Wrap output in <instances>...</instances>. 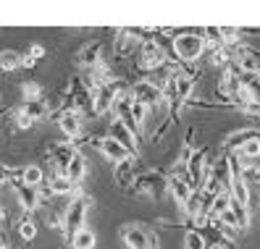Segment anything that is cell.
I'll return each mask as SVG.
<instances>
[{
    "label": "cell",
    "mask_w": 260,
    "mask_h": 249,
    "mask_svg": "<svg viewBox=\"0 0 260 249\" xmlns=\"http://www.w3.org/2000/svg\"><path fill=\"white\" fill-rule=\"evenodd\" d=\"M208 147L203 145V147H197L194 152H192V158H189V163H187V179H189V186H192V192H200V186H203V181H205V176H208Z\"/></svg>",
    "instance_id": "cell-7"
},
{
    "label": "cell",
    "mask_w": 260,
    "mask_h": 249,
    "mask_svg": "<svg viewBox=\"0 0 260 249\" xmlns=\"http://www.w3.org/2000/svg\"><path fill=\"white\" fill-rule=\"evenodd\" d=\"M208 173L216 179L223 189H229V184H232V168H229V155H221L218 160H210L208 163Z\"/></svg>",
    "instance_id": "cell-18"
},
{
    "label": "cell",
    "mask_w": 260,
    "mask_h": 249,
    "mask_svg": "<svg viewBox=\"0 0 260 249\" xmlns=\"http://www.w3.org/2000/svg\"><path fill=\"white\" fill-rule=\"evenodd\" d=\"M184 249H208L203 233H200V228H197V226H192V228L184 231Z\"/></svg>",
    "instance_id": "cell-26"
},
{
    "label": "cell",
    "mask_w": 260,
    "mask_h": 249,
    "mask_svg": "<svg viewBox=\"0 0 260 249\" xmlns=\"http://www.w3.org/2000/svg\"><path fill=\"white\" fill-rule=\"evenodd\" d=\"M69 239H71V246H74V249H95V246H98V233L89 228V226L74 231Z\"/></svg>",
    "instance_id": "cell-22"
},
{
    "label": "cell",
    "mask_w": 260,
    "mask_h": 249,
    "mask_svg": "<svg viewBox=\"0 0 260 249\" xmlns=\"http://www.w3.org/2000/svg\"><path fill=\"white\" fill-rule=\"evenodd\" d=\"M48 189H50V194H53V199H71V197H76L79 192V186H74L66 176H58V173H53L50 179H48Z\"/></svg>",
    "instance_id": "cell-16"
},
{
    "label": "cell",
    "mask_w": 260,
    "mask_h": 249,
    "mask_svg": "<svg viewBox=\"0 0 260 249\" xmlns=\"http://www.w3.org/2000/svg\"><path fill=\"white\" fill-rule=\"evenodd\" d=\"M234 155H239V158H250V160H260V136L250 139V142L244 145L239 152H234Z\"/></svg>",
    "instance_id": "cell-28"
},
{
    "label": "cell",
    "mask_w": 260,
    "mask_h": 249,
    "mask_svg": "<svg viewBox=\"0 0 260 249\" xmlns=\"http://www.w3.org/2000/svg\"><path fill=\"white\" fill-rule=\"evenodd\" d=\"M121 87H126V84H121L118 79L111 82V84H103L92 92V116H108L111 113V108L118 97V92Z\"/></svg>",
    "instance_id": "cell-6"
},
{
    "label": "cell",
    "mask_w": 260,
    "mask_h": 249,
    "mask_svg": "<svg viewBox=\"0 0 260 249\" xmlns=\"http://www.w3.org/2000/svg\"><path fill=\"white\" fill-rule=\"evenodd\" d=\"M21 97H24V102L42 100V84H40V82H35V79L21 82Z\"/></svg>",
    "instance_id": "cell-25"
},
{
    "label": "cell",
    "mask_w": 260,
    "mask_h": 249,
    "mask_svg": "<svg viewBox=\"0 0 260 249\" xmlns=\"http://www.w3.org/2000/svg\"><path fill=\"white\" fill-rule=\"evenodd\" d=\"M89 205H92V197H87V194H76L69 199V205H66V212H63V231L71 233L74 231H79L87 226V212H89Z\"/></svg>",
    "instance_id": "cell-2"
},
{
    "label": "cell",
    "mask_w": 260,
    "mask_h": 249,
    "mask_svg": "<svg viewBox=\"0 0 260 249\" xmlns=\"http://www.w3.org/2000/svg\"><path fill=\"white\" fill-rule=\"evenodd\" d=\"M87 173H89V165H87V158L76 150V155L71 158V163H69V168H66V179L74 184V186H79L84 179H87Z\"/></svg>",
    "instance_id": "cell-17"
},
{
    "label": "cell",
    "mask_w": 260,
    "mask_h": 249,
    "mask_svg": "<svg viewBox=\"0 0 260 249\" xmlns=\"http://www.w3.org/2000/svg\"><path fill=\"white\" fill-rule=\"evenodd\" d=\"M134 194H147L152 199H163L166 194V173L163 170H147V173H140L132 186Z\"/></svg>",
    "instance_id": "cell-4"
},
{
    "label": "cell",
    "mask_w": 260,
    "mask_h": 249,
    "mask_svg": "<svg viewBox=\"0 0 260 249\" xmlns=\"http://www.w3.org/2000/svg\"><path fill=\"white\" fill-rule=\"evenodd\" d=\"M19 236H21V241H35L37 239V223H35V218L32 215H21V221H19Z\"/></svg>",
    "instance_id": "cell-23"
},
{
    "label": "cell",
    "mask_w": 260,
    "mask_h": 249,
    "mask_svg": "<svg viewBox=\"0 0 260 249\" xmlns=\"http://www.w3.org/2000/svg\"><path fill=\"white\" fill-rule=\"evenodd\" d=\"M171 50H174V60L179 66H194L197 60L205 55V40L200 34V29H187L174 37L171 42Z\"/></svg>",
    "instance_id": "cell-1"
},
{
    "label": "cell",
    "mask_w": 260,
    "mask_h": 249,
    "mask_svg": "<svg viewBox=\"0 0 260 249\" xmlns=\"http://www.w3.org/2000/svg\"><path fill=\"white\" fill-rule=\"evenodd\" d=\"M58 126H60V131H63L66 142L74 145L76 139L82 136V131H84V121H82V116L76 111H60L58 113Z\"/></svg>",
    "instance_id": "cell-13"
},
{
    "label": "cell",
    "mask_w": 260,
    "mask_h": 249,
    "mask_svg": "<svg viewBox=\"0 0 260 249\" xmlns=\"http://www.w3.org/2000/svg\"><path fill=\"white\" fill-rule=\"evenodd\" d=\"M16 68H21V53L0 50V71H16Z\"/></svg>",
    "instance_id": "cell-24"
},
{
    "label": "cell",
    "mask_w": 260,
    "mask_h": 249,
    "mask_svg": "<svg viewBox=\"0 0 260 249\" xmlns=\"http://www.w3.org/2000/svg\"><path fill=\"white\" fill-rule=\"evenodd\" d=\"M105 134H108L111 139H116V142L129 152V158H137V155H140V150H142V139L137 136L134 131H129L121 121L111 118V121H108V131H105Z\"/></svg>",
    "instance_id": "cell-5"
},
{
    "label": "cell",
    "mask_w": 260,
    "mask_h": 249,
    "mask_svg": "<svg viewBox=\"0 0 260 249\" xmlns=\"http://www.w3.org/2000/svg\"><path fill=\"white\" fill-rule=\"evenodd\" d=\"M129 89H132V97H134V102L145 105L147 111H158V108L163 105V92H160L158 87H152L147 79H140V82L129 84Z\"/></svg>",
    "instance_id": "cell-8"
},
{
    "label": "cell",
    "mask_w": 260,
    "mask_h": 249,
    "mask_svg": "<svg viewBox=\"0 0 260 249\" xmlns=\"http://www.w3.org/2000/svg\"><path fill=\"white\" fill-rule=\"evenodd\" d=\"M13 123H16V129H32V126H35V121L29 118V116H24L19 108L13 111Z\"/></svg>",
    "instance_id": "cell-29"
},
{
    "label": "cell",
    "mask_w": 260,
    "mask_h": 249,
    "mask_svg": "<svg viewBox=\"0 0 260 249\" xmlns=\"http://www.w3.org/2000/svg\"><path fill=\"white\" fill-rule=\"evenodd\" d=\"M257 202H260V197H257Z\"/></svg>",
    "instance_id": "cell-32"
},
{
    "label": "cell",
    "mask_w": 260,
    "mask_h": 249,
    "mask_svg": "<svg viewBox=\"0 0 260 249\" xmlns=\"http://www.w3.org/2000/svg\"><path fill=\"white\" fill-rule=\"evenodd\" d=\"M11 189H13V194H16V199H19V207L26 212V215H32L37 207H42V199H40V192L37 189H32V186H26V184H21V179L16 176V179H11Z\"/></svg>",
    "instance_id": "cell-10"
},
{
    "label": "cell",
    "mask_w": 260,
    "mask_h": 249,
    "mask_svg": "<svg viewBox=\"0 0 260 249\" xmlns=\"http://www.w3.org/2000/svg\"><path fill=\"white\" fill-rule=\"evenodd\" d=\"M92 147L103 155V160H108L111 165H116V163H124V160H134V158H129V152L121 147L116 139H111L108 134H103V136H92Z\"/></svg>",
    "instance_id": "cell-9"
},
{
    "label": "cell",
    "mask_w": 260,
    "mask_h": 249,
    "mask_svg": "<svg viewBox=\"0 0 260 249\" xmlns=\"http://www.w3.org/2000/svg\"><path fill=\"white\" fill-rule=\"evenodd\" d=\"M0 249H11V241H8V233L0 231Z\"/></svg>",
    "instance_id": "cell-30"
},
{
    "label": "cell",
    "mask_w": 260,
    "mask_h": 249,
    "mask_svg": "<svg viewBox=\"0 0 260 249\" xmlns=\"http://www.w3.org/2000/svg\"><path fill=\"white\" fill-rule=\"evenodd\" d=\"M76 155V145L71 142H58L48 150V160H50V168H53V173L58 176H66V168L71 163V158Z\"/></svg>",
    "instance_id": "cell-11"
},
{
    "label": "cell",
    "mask_w": 260,
    "mask_h": 249,
    "mask_svg": "<svg viewBox=\"0 0 260 249\" xmlns=\"http://www.w3.org/2000/svg\"><path fill=\"white\" fill-rule=\"evenodd\" d=\"M19 179H21V184L32 186V189H40V186H42L45 181H48V179H45V168H42V165H37V163L24 165V168H21V173H19Z\"/></svg>",
    "instance_id": "cell-19"
},
{
    "label": "cell",
    "mask_w": 260,
    "mask_h": 249,
    "mask_svg": "<svg viewBox=\"0 0 260 249\" xmlns=\"http://www.w3.org/2000/svg\"><path fill=\"white\" fill-rule=\"evenodd\" d=\"M137 168H134V160H124V163H116L113 165V181L121 192H132V186L137 181Z\"/></svg>",
    "instance_id": "cell-14"
},
{
    "label": "cell",
    "mask_w": 260,
    "mask_h": 249,
    "mask_svg": "<svg viewBox=\"0 0 260 249\" xmlns=\"http://www.w3.org/2000/svg\"><path fill=\"white\" fill-rule=\"evenodd\" d=\"M3 218H6V212H3V210H0V221H3Z\"/></svg>",
    "instance_id": "cell-31"
},
{
    "label": "cell",
    "mask_w": 260,
    "mask_h": 249,
    "mask_svg": "<svg viewBox=\"0 0 260 249\" xmlns=\"http://www.w3.org/2000/svg\"><path fill=\"white\" fill-rule=\"evenodd\" d=\"M0 210H3V207H0Z\"/></svg>",
    "instance_id": "cell-33"
},
{
    "label": "cell",
    "mask_w": 260,
    "mask_h": 249,
    "mask_svg": "<svg viewBox=\"0 0 260 249\" xmlns=\"http://www.w3.org/2000/svg\"><path fill=\"white\" fill-rule=\"evenodd\" d=\"M19 111H21L24 116H29L35 123L50 118V108H48V100H45V97H42V100H32V102H21Z\"/></svg>",
    "instance_id": "cell-21"
},
{
    "label": "cell",
    "mask_w": 260,
    "mask_h": 249,
    "mask_svg": "<svg viewBox=\"0 0 260 249\" xmlns=\"http://www.w3.org/2000/svg\"><path fill=\"white\" fill-rule=\"evenodd\" d=\"M257 136H260V131L252 129V126H247V129H237V131H232V134L223 139V147H226L229 155H234V152H239L244 145H247L250 139H257Z\"/></svg>",
    "instance_id": "cell-15"
},
{
    "label": "cell",
    "mask_w": 260,
    "mask_h": 249,
    "mask_svg": "<svg viewBox=\"0 0 260 249\" xmlns=\"http://www.w3.org/2000/svg\"><path fill=\"white\" fill-rule=\"evenodd\" d=\"M226 194H229V199H232V202H239V205H247V207H250V202H252V189L242 179H232Z\"/></svg>",
    "instance_id": "cell-20"
},
{
    "label": "cell",
    "mask_w": 260,
    "mask_h": 249,
    "mask_svg": "<svg viewBox=\"0 0 260 249\" xmlns=\"http://www.w3.org/2000/svg\"><path fill=\"white\" fill-rule=\"evenodd\" d=\"M121 241L126 244V249H158V236L152 228H145L140 223L121 226Z\"/></svg>",
    "instance_id": "cell-3"
},
{
    "label": "cell",
    "mask_w": 260,
    "mask_h": 249,
    "mask_svg": "<svg viewBox=\"0 0 260 249\" xmlns=\"http://www.w3.org/2000/svg\"><path fill=\"white\" fill-rule=\"evenodd\" d=\"M229 205H232V199H229V194L223 192V194H218L216 199H213V207H210V218H221L226 210H229ZM208 218V221H210Z\"/></svg>",
    "instance_id": "cell-27"
},
{
    "label": "cell",
    "mask_w": 260,
    "mask_h": 249,
    "mask_svg": "<svg viewBox=\"0 0 260 249\" xmlns=\"http://www.w3.org/2000/svg\"><path fill=\"white\" fill-rule=\"evenodd\" d=\"M103 53H105L103 40H92V42H87L84 48L79 50V55H76V63H79L84 71H92V68H98V66L103 63V60H108Z\"/></svg>",
    "instance_id": "cell-12"
}]
</instances>
